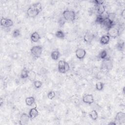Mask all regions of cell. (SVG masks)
<instances>
[{"label": "cell", "instance_id": "obj_1", "mask_svg": "<svg viewBox=\"0 0 125 125\" xmlns=\"http://www.w3.org/2000/svg\"><path fill=\"white\" fill-rule=\"evenodd\" d=\"M113 66V62L109 58H106L103 60L101 63L100 71L104 74H106L109 72Z\"/></svg>", "mask_w": 125, "mask_h": 125}, {"label": "cell", "instance_id": "obj_2", "mask_svg": "<svg viewBox=\"0 0 125 125\" xmlns=\"http://www.w3.org/2000/svg\"><path fill=\"white\" fill-rule=\"evenodd\" d=\"M62 17L65 21L73 22L76 19V14L73 10H65L62 12Z\"/></svg>", "mask_w": 125, "mask_h": 125}, {"label": "cell", "instance_id": "obj_3", "mask_svg": "<svg viewBox=\"0 0 125 125\" xmlns=\"http://www.w3.org/2000/svg\"><path fill=\"white\" fill-rule=\"evenodd\" d=\"M58 71L61 73L64 74L70 70L69 63L64 60H60L58 65Z\"/></svg>", "mask_w": 125, "mask_h": 125}, {"label": "cell", "instance_id": "obj_4", "mask_svg": "<svg viewBox=\"0 0 125 125\" xmlns=\"http://www.w3.org/2000/svg\"><path fill=\"white\" fill-rule=\"evenodd\" d=\"M42 47L41 45H35L30 49V54L35 59H38L41 56L42 52Z\"/></svg>", "mask_w": 125, "mask_h": 125}, {"label": "cell", "instance_id": "obj_5", "mask_svg": "<svg viewBox=\"0 0 125 125\" xmlns=\"http://www.w3.org/2000/svg\"><path fill=\"white\" fill-rule=\"evenodd\" d=\"M107 31V35H108L110 38L115 39L120 35V30L119 28L116 27L115 26L108 29Z\"/></svg>", "mask_w": 125, "mask_h": 125}, {"label": "cell", "instance_id": "obj_6", "mask_svg": "<svg viewBox=\"0 0 125 125\" xmlns=\"http://www.w3.org/2000/svg\"><path fill=\"white\" fill-rule=\"evenodd\" d=\"M125 121V113L122 111L118 112L115 117L114 122L117 124H122Z\"/></svg>", "mask_w": 125, "mask_h": 125}, {"label": "cell", "instance_id": "obj_7", "mask_svg": "<svg viewBox=\"0 0 125 125\" xmlns=\"http://www.w3.org/2000/svg\"><path fill=\"white\" fill-rule=\"evenodd\" d=\"M115 22L114 21L111 20V19H110L109 18L106 17V18H104V21L102 24V25L104 27V28L105 29H106L107 30L110 28L111 27L115 26Z\"/></svg>", "mask_w": 125, "mask_h": 125}, {"label": "cell", "instance_id": "obj_8", "mask_svg": "<svg viewBox=\"0 0 125 125\" xmlns=\"http://www.w3.org/2000/svg\"><path fill=\"white\" fill-rule=\"evenodd\" d=\"M40 12L34 8L32 5L30 6L26 11V14L28 17L31 18H35Z\"/></svg>", "mask_w": 125, "mask_h": 125}, {"label": "cell", "instance_id": "obj_9", "mask_svg": "<svg viewBox=\"0 0 125 125\" xmlns=\"http://www.w3.org/2000/svg\"><path fill=\"white\" fill-rule=\"evenodd\" d=\"M86 52L85 50L82 48H78L75 51L76 58L80 60H83L86 56Z\"/></svg>", "mask_w": 125, "mask_h": 125}, {"label": "cell", "instance_id": "obj_10", "mask_svg": "<svg viewBox=\"0 0 125 125\" xmlns=\"http://www.w3.org/2000/svg\"><path fill=\"white\" fill-rule=\"evenodd\" d=\"M0 25L1 26L9 28L13 25V22L10 19L2 18L0 20Z\"/></svg>", "mask_w": 125, "mask_h": 125}, {"label": "cell", "instance_id": "obj_11", "mask_svg": "<svg viewBox=\"0 0 125 125\" xmlns=\"http://www.w3.org/2000/svg\"><path fill=\"white\" fill-rule=\"evenodd\" d=\"M95 36L90 31H86L83 36V41L86 43L90 44L94 39Z\"/></svg>", "mask_w": 125, "mask_h": 125}, {"label": "cell", "instance_id": "obj_12", "mask_svg": "<svg viewBox=\"0 0 125 125\" xmlns=\"http://www.w3.org/2000/svg\"><path fill=\"white\" fill-rule=\"evenodd\" d=\"M83 102L86 104H91L94 103V99L92 94H87L83 97Z\"/></svg>", "mask_w": 125, "mask_h": 125}, {"label": "cell", "instance_id": "obj_13", "mask_svg": "<svg viewBox=\"0 0 125 125\" xmlns=\"http://www.w3.org/2000/svg\"><path fill=\"white\" fill-rule=\"evenodd\" d=\"M30 120V118L29 115L26 113H23L20 116L19 124L21 125H26L28 123Z\"/></svg>", "mask_w": 125, "mask_h": 125}, {"label": "cell", "instance_id": "obj_14", "mask_svg": "<svg viewBox=\"0 0 125 125\" xmlns=\"http://www.w3.org/2000/svg\"><path fill=\"white\" fill-rule=\"evenodd\" d=\"M39 114V112L36 107H34L30 109L29 111V116L30 117V120H33L36 118Z\"/></svg>", "mask_w": 125, "mask_h": 125}, {"label": "cell", "instance_id": "obj_15", "mask_svg": "<svg viewBox=\"0 0 125 125\" xmlns=\"http://www.w3.org/2000/svg\"><path fill=\"white\" fill-rule=\"evenodd\" d=\"M95 8L98 15H102L105 12V7L104 4L95 5Z\"/></svg>", "mask_w": 125, "mask_h": 125}, {"label": "cell", "instance_id": "obj_16", "mask_svg": "<svg viewBox=\"0 0 125 125\" xmlns=\"http://www.w3.org/2000/svg\"><path fill=\"white\" fill-rule=\"evenodd\" d=\"M40 39V35L39 33L37 31H35L31 34L30 40L33 42H39Z\"/></svg>", "mask_w": 125, "mask_h": 125}, {"label": "cell", "instance_id": "obj_17", "mask_svg": "<svg viewBox=\"0 0 125 125\" xmlns=\"http://www.w3.org/2000/svg\"><path fill=\"white\" fill-rule=\"evenodd\" d=\"M110 40V38L107 35L102 36L100 39V42L102 45H106L109 43Z\"/></svg>", "mask_w": 125, "mask_h": 125}, {"label": "cell", "instance_id": "obj_18", "mask_svg": "<svg viewBox=\"0 0 125 125\" xmlns=\"http://www.w3.org/2000/svg\"><path fill=\"white\" fill-rule=\"evenodd\" d=\"M25 102L27 106H31L35 104V99L34 97L32 96L28 97L25 99Z\"/></svg>", "mask_w": 125, "mask_h": 125}, {"label": "cell", "instance_id": "obj_19", "mask_svg": "<svg viewBox=\"0 0 125 125\" xmlns=\"http://www.w3.org/2000/svg\"><path fill=\"white\" fill-rule=\"evenodd\" d=\"M51 58L53 60L57 61L60 57V52L58 50L52 51L51 53Z\"/></svg>", "mask_w": 125, "mask_h": 125}, {"label": "cell", "instance_id": "obj_20", "mask_svg": "<svg viewBox=\"0 0 125 125\" xmlns=\"http://www.w3.org/2000/svg\"><path fill=\"white\" fill-rule=\"evenodd\" d=\"M37 74L33 70H29L28 79L31 82H34L36 79Z\"/></svg>", "mask_w": 125, "mask_h": 125}, {"label": "cell", "instance_id": "obj_21", "mask_svg": "<svg viewBox=\"0 0 125 125\" xmlns=\"http://www.w3.org/2000/svg\"><path fill=\"white\" fill-rule=\"evenodd\" d=\"M88 114L90 118L94 121H96L98 118V112L95 109L92 110L90 112H89Z\"/></svg>", "mask_w": 125, "mask_h": 125}, {"label": "cell", "instance_id": "obj_22", "mask_svg": "<svg viewBox=\"0 0 125 125\" xmlns=\"http://www.w3.org/2000/svg\"><path fill=\"white\" fill-rule=\"evenodd\" d=\"M28 72H29V70L27 69L26 68H23L21 70L20 73V78L22 79L28 78Z\"/></svg>", "mask_w": 125, "mask_h": 125}, {"label": "cell", "instance_id": "obj_23", "mask_svg": "<svg viewBox=\"0 0 125 125\" xmlns=\"http://www.w3.org/2000/svg\"><path fill=\"white\" fill-rule=\"evenodd\" d=\"M124 46H125V42L123 41H120L118 42L115 46L116 48L120 51H122L124 50Z\"/></svg>", "mask_w": 125, "mask_h": 125}, {"label": "cell", "instance_id": "obj_24", "mask_svg": "<svg viewBox=\"0 0 125 125\" xmlns=\"http://www.w3.org/2000/svg\"><path fill=\"white\" fill-rule=\"evenodd\" d=\"M55 36L60 39H63L65 37L64 33L61 30H57L55 33Z\"/></svg>", "mask_w": 125, "mask_h": 125}, {"label": "cell", "instance_id": "obj_25", "mask_svg": "<svg viewBox=\"0 0 125 125\" xmlns=\"http://www.w3.org/2000/svg\"><path fill=\"white\" fill-rule=\"evenodd\" d=\"M32 6L35 8L36 10H37L38 11H39L40 12H41L42 10V4L41 2H36L35 3H33Z\"/></svg>", "mask_w": 125, "mask_h": 125}, {"label": "cell", "instance_id": "obj_26", "mask_svg": "<svg viewBox=\"0 0 125 125\" xmlns=\"http://www.w3.org/2000/svg\"><path fill=\"white\" fill-rule=\"evenodd\" d=\"M104 18L103 16V15H98V16H97V17L95 19V22L98 24L102 25L104 21Z\"/></svg>", "mask_w": 125, "mask_h": 125}, {"label": "cell", "instance_id": "obj_27", "mask_svg": "<svg viewBox=\"0 0 125 125\" xmlns=\"http://www.w3.org/2000/svg\"><path fill=\"white\" fill-rule=\"evenodd\" d=\"M99 58L101 60H104V59H105L107 57V51L105 49H104L103 50H102L101 51V52L100 53L99 55Z\"/></svg>", "mask_w": 125, "mask_h": 125}, {"label": "cell", "instance_id": "obj_28", "mask_svg": "<svg viewBox=\"0 0 125 125\" xmlns=\"http://www.w3.org/2000/svg\"><path fill=\"white\" fill-rule=\"evenodd\" d=\"M104 87V83L102 82H98L95 84L96 90L98 91H101L103 90Z\"/></svg>", "mask_w": 125, "mask_h": 125}, {"label": "cell", "instance_id": "obj_29", "mask_svg": "<svg viewBox=\"0 0 125 125\" xmlns=\"http://www.w3.org/2000/svg\"><path fill=\"white\" fill-rule=\"evenodd\" d=\"M12 36L14 38H17L21 35V31L19 29H14L12 33Z\"/></svg>", "mask_w": 125, "mask_h": 125}, {"label": "cell", "instance_id": "obj_30", "mask_svg": "<svg viewBox=\"0 0 125 125\" xmlns=\"http://www.w3.org/2000/svg\"><path fill=\"white\" fill-rule=\"evenodd\" d=\"M33 84H34V87L37 88H40L42 87V83L41 81H39V80H35L34 82H33Z\"/></svg>", "mask_w": 125, "mask_h": 125}, {"label": "cell", "instance_id": "obj_31", "mask_svg": "<svg viewBox=\"0 0 125 125\" xmlns=\"http://www.w3.org/2000/svg\"><path fill=\"white\" fill-rule=\"evenodd\" d=\"M47 98L49 99L52 100L55 97L56 93L54 91H50L48 93V94L47 95Z\"/></svg>", "mask_w": 125, "mask_h": 125}, {"label": "cell", "instance_id": "obj_32", "mask_svg": "<svg viewBox=\"0 0 125 125\" xmlns=\"http://www.w3.org/2000/svg\"><path fill=\"white\" fill-rule=\"evenodd\" d=\"M65 20L63 19V17L62 18H61L59 19V21H58V23H59V24L60 26H63V25L65 23Z\"/></svg>", "mask_w": 125, "mask_h": 125}, {"label": "cell", "instance_id": "obj_33", "mask_svg": "<svg viewBox=\"0 0 125 125\" xmlns=\"http://www.w3.org/2000/svg\"><path fill=\"white\" fill-rule=\"evenodd\" d=\"M93 3H94L95 5H98V4H103L104 2V0H95L92 1Z\"/></svg>", "mask_w": 125, "mask_h": 125}, {"label": "cell", "instance_id": "obj_34", "mask_svg": "<svg viewBox=\"0 0 125 125\" xmlns=\"http://www.w3.org/2000/svg\"><path fill=\"white\" fill-rule=\"evenodd\" d=\"M11 57L14 60H17L18 58V54L16 52H14L12 54Z\"/></svg>", "mask_w": 125, "mask_h": 125}, {"label": "cell", "instance_id": "obj_35", "mask_svg": "<svg viewBox=\"0 0 125 125\" xmlns=\"http://www.w3.org/2000/svg\"><path fill=\"white\" fill-rule=\"evenodd\" d=\"M121 16L122 18L125 19V10L124 9L121 12Z\"/></svg>", "mask_w": 125, "mask_h": 125}, {"label": "cell", "instance_id": "obj_36", "mask_svg": "<svg viewBox=\"0 0 125 125\" xmlns=\"http://www.w3.org/2000/svg\"><path fill=\"white\" fill-rule=\"evenodd\" d=\"M108 125H116V123H115L114 121H113V122H111V123H109L108 124Z\"/></svg>", "mask_w": 125, "mask_h": 125}, {"label": "cell", "instance_id": "obj_37", "mask_svg": "<svg viewBox=\"0 0 125 125\" xmlns=\"http://www.w3.org/2000/svg\"><path fill=\"white\" fill-rule=\"evenodd\" d=\"M123 94H125V87H123Z\"/></svg>", "mask_w": 125, "mask_h": 125}]
</instances>
